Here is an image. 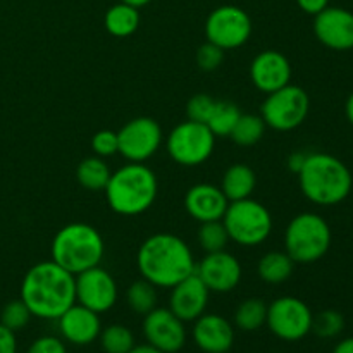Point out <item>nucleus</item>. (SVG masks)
Returning <instances> with one entry per match:
<instances>
[{
    "label": "nucleus",
    "instance_id": "obj_1",
    "mask_svg": "<svg viewBox=\"0 0 353 353\" xmlns=\"http://www.w3.org/2000/svg\"><path fill=\"white\" fill-rule=\"evenodd\" d=\"M21 300L33 317L57 321L76 303V276L52 259L38 262L24 274Z\"/></svg>",
    "mask_w": 353,
    "mask_h": 353
},
{
    "label": "nucleus",
    "instance_id": "obj_2",
    "mask_svg": "<svg viewBox=\"0 0 353 353\" xmlns=\"http://www.w3.org/2000/svg\"><path fill=\"white\" fill-rule=\"evenodd\" d=\"M137 265L141 278L155 288L171 290L195 272L196 262L183 238L172 233H155L138 248Z\"/></svg>",
    "mask_w": 353,
    "mask_h": 353
},
{
    "label": "nucleus",
    "instance_id": "obj_3",
    "mask_svg": "<svg viewBox=\"0 0 353 353\" xmlns=\"http://www.w3.org/2000/svg\"><path fill=\"white\" fill-rule=\"evenodd\" d=\"M299 185L307 200L321 207H333L348 199L353 186L350 169L331 154H307L300 169Z\"/></svg>",
    "mask_w": 353,
    "mask_h": 353
},
{
    "label": "nucleus",
    "instance_id": "obj_4",
    "mask_svg": "<svg viewBox=\"0 0 353 353\" xmlns=\"http://www.w3.org/2000/svg\"><path fill=\"white\" fill-rule=\"evenodd\" d=\"M105 199L119 216L134 217L147 212L157 199V176L148 165L130 162L110 174L105 186Z\"/></svg>",
    "mask_w": 353,
    "mask_h": 353
},
{
    "label": "nucleus",
    "instance_id": "obj_5",
    "mask_svg": "<svg viewBox=\"0 0 353 353\" xmlns=\"http://www.w3.org/2000/svg\"><path fill=\"white\" fill-rule=\"evenodd\" d=\"M50 254L52 261L76 276L100 265L105 243L97 228L86 223H71L55 233Z\"/></svg>",
    "mask_w": 353,
    "mask_h": 353
},
{
    "label": "nucleus",
    "instance_id": "obj_6",
    "mask_svg": "<svg viewBox=\"0 0 353 353\" xmlns=\"http://www.w3.org/2000/svg\"><path fill=\"white\" fill-rule=\"evenodd\" d=\"M331 247V228L324 217L302 212L290 221L285 231V252L295 264H314Z\"/></svg>",
    "mask_w": 353,
    "mask_h": 353
},
{
    "label": "nucleus",
    "instance_id": "obj_7",
    "mask_svg": "<svg viewBox=\"0 0 353 353\" xmlns=\"http://www.w3.org/2000/svg\"><path fill=\"white\" fill-rule=\"evenodd\" d=\"M221 221L226 228L230 241L241 247H257L264 243L274 226L268 207L254 199L230 202Z\"/></svg>",
    "mask_w": 353,
    "mask_h": 353
},
{
    "label": "nucleus",
    "instance_id": "obj_8",
    "mask_svg": "<svg viewBox=\"0 0 353 353\" xmlns=\"http://www.w3.org/2000/svg\"><path fill=\"white\" fill-rule=\"evenodd\" d=\"M216 147V137L207 124L183 121L165 138V150L176 164L196 168L207 162Z\"/></svg>",
    "mask_w": 353,
    "mask_h": 353
},
{
    "label": "nucleus",
    "instance_id": "obj_9",
    "mask_svg": "<svg viewBox=\"0 0 353 353\" xmlns=\"http://www.w3.org/2000/svg\"><path fill=\"white\" fill-rule=\"evenodd\" d=\"M310 99L303 88L286 85L269 93L261 107V117L265 126L276 131H292L302 126L309 116Z\"/></svg>",
    "mask_w": 353,
    "mask_h": 353
},
{
    "label": "nucleus",
    "instance_id": "obj_10",
    "mask_svg": "<svg viewBox=\"0 0 353 353\" xmlns=\"http://www.w3.org/2000/svg\"><path fill=\"white\" fill-rule=\"evenodd\" d=\"M314 314L303 300L296 296H279L268 305L265 326L283 341H300L312 331Z\"/></svg>",
    "mask_w": 353,
    "mask_h": 353
},
{
    "label": "nucleus",
    "instance_id": "obj_11",
    "mask_svg": "<svg viewBox=\"0 0 353 353\" xmlns=\"http://www.w3.org/2000/svg\"><path fill=\"white\" fill-rule=\"evenodd\" d=\"M252 19L241 7L221 6L205 21L207 41L223 50H234L250 40Z\"/></svg>",
    "mask_w": 353,
    "mask_h": 353
},
{
    "label": "nucleus",
    "instance_id": "obj_12",
    "mask_svg": "<svg viewBox=\"0 0 353 353\" xmlns=\"http://www.w3.org/2000/svg\"><path fill=\"white\" fill-rule=\"evenodd\" d=\"M117 140H119L117 154L130 162L143 164L161 148L162 130L157 121L152 117H134L117 131Z\"/></svg>",
    "mask_w": 353,
    "mask_h": 353
},
{
    "label": "nucleus",
    "instance_id": "obj_13",
    "mask_svg": "<svg viewBox=\"0 0 353 353\" xmlns=\"http://www.w3.org/2000/svg\"><path fill=\"white\" fill-rule=\"evenodd\" d=\"M117 302V283L110 272L100 265L76 274V303L103 314Z\"/></svg>",
    "mask_w": 353,
    "mask_h": 353
},
{
    "label": "nucleus",
    "instance_id": "obj_14",
    "mask_svg": "<svg viewBox=\"0 0 353 353\" xmlns=\"http://www.w3.org/2000/svg\"><path fill=\"white\" fill-rule=\"evenodd\" d=\"M143 336L148 345L164 353H178L186 343V327L169 309L155 307L143 319Z\"/></svg>",
    "mask_w": 353,
    "mask_h": 353
},
{
    "label": "nucleus",
    "instance_id": "obj_15",
    "mask_svg": "<svg viewBox=\"0 0 353 353\" xmlns=\"http://www.w3.org/2000/svg\"><path fill=\"white\" fill-rule=\"evenodd\" d=\"M196 276L214 293L233 292L241 281V264L226 250L210 252L196 264Z\"/></svg>",
    "mask_w": 353,
    "mask_h": 353
},
{
    "label": "nucleus",
    "instance_id": "obj_16",
    "mask_svg": "<svg viewBox=\"0 0 353 353\" xmlns=\"http://www.w3.org/2000/svg\"><path fill=\"white\" fill-rule=\"evenodd\" d=\"M314 34L324 47L336 52L353 48V12L343 7H330L314 16Z\"/></svg>",
    "mask_w": 353,
    "mask_h": 353
},
{
    "label": "nucleus",
    "instance_id": "obj_17",
    "mask_svg": "<svg viewBox=\"0 0 353 353\" xmlns=\"http://www.w3.org/2000/svg\"><path fill=\"white\" fill-rule=\"evenodd\" d=\"M209 288L203 285L196 272H193L188 278L172 286L168 309L183 323H193L202 314H205L207 305H209Z\"/></svg>",
    "mask_w": 353,
    "mask_h": 353
},
{
    "label": "nucleus",
    "instance_id": "obj_18",
    "mask_svg": "<svg viewBox=\"0 0 353 353\" xmlns=\"http://www.w3.org/2000/svg\"><path fill=\"white\" fill-rule=\"evenodd\" d=\"M250 79L259 92L269 93L290 85L292 64L285 54L278 50H264L255 55L250 64Z\"/></svg>",
    "mask_w": 353,
    "mask_h": 353
},
{
    "label": "nucleus",
    "instance_id": "obj_19",
    "mask_svg": "<svg viewBox=\"0 0 353 353\" xmlns=\"http://www.w3.org/2000/svg\"><path fill=\"white\" fill-rule=\"evenodd\" d=\"M59 331H61L62 340L76 347H85L99 340L102 323H100V314L86 309V307L74 303L69 307L64 314L57 319Z\"/></svg>",
    "mask_w": 353,
    "mask_h": 353
},
{
    "label": "nucleus",
    "instance_id": "obj_20",
    "mask_svg": "<svg viewBox=\"0 0 353 353\" xmlns=\"http://www.w3.org/2000/svg\"><path fill=\"white\" fill-rule=\"evenodd\" d=\"M192 336L203 353H228L234 343V327L217 314H202L193 321Z\"/></svg>",
    "mask_w": 353,
    "mask_h": 353
},
{
    "label": "nucleus",
    "instance_id": "obj_21",
    "mask_svg": "<svg viewBox=\"0 0 353 353\" xmlns=\"http://www.w3.org/2000/svg\"><path fill=\"white\" fill-rule=\"evenodd\" d=\"M230 200L223 190L210 183H199L192 186L185 195V209L199 223L221 221L226 212Z\"/></svg>",
    "mask_w": 353,
    "mask_h": 353
},
{
    "label": "nucleus",
    "instance_id": "obj_22",
    "mask_svg": "<svg viewBox=\"0 0 353 353\" xmlns=\"http://www.w3.org/2000/svg\"><path fill=\"white\" fill-rule=\"evenodd\" d=\"M257 186V176L247 164H233L226 169L221 183V190L230 202L250 199Z\"/></svg>",
    "mask_w": 353,
    "mask_h": 353
},
{
    "label": "nucleus",
    "instance_id": "obj_23",
    "mask_svg": "<svg viewBox=\"0 0 353 353\" xmlns=\"http://www.w3.org/2000/svg\"><path fill=\"white\" fill-rule=\"evenodd\" d=\"M107 33L116 38H128L140 26V10L133 6L119 2L110 7L103 17Z\"/></svg>",
    "mask_w": 353,
    "mask_h": 353
},
{
    "label": "nucleus",
    "instance_id": "obj_24",
    "mask_svg": "<svg viewBox=\"0 0 353 353\" xmlns=\"http://www.w3.org/2000/svg\"><path fill=\"white\" fill-rule=\"evenodd\" d=\"M295 262L292 261L286 252H268L262 255L257 264L259 278L268 285H281L286 279L292 278Z\"/></svg>",
    "mask_w": 353,
    "mask_h": 353
},
{
    "label": "nucleus",
    "instance_id": "obj_25",
    "mask_svg": "<svg viewBox=\"0 0 353 353\" xmlns=\"http://www.w3.org/2000/svg\"><path fill=\"white\" fill-rule=\"evenodd\" d=\"M110 174H112V171L107 165V162L97 155L83 159L76 169V179L88 192H103L107 183H109Z\"/></svg>",
    "mask_w": 353,
    "mask_h": 353
},
{
    "label": "nucleus",
    "instance_id": "obj_26",
    "mask_svg": "<svg viewBox=\"0 0 353 353\" xmlns=\"http://www.w3.org/2000/svg\"><path fill=\"white\" fill-rule=\"evenodd\" d=\"M265 130H268V126H265L264 119L261 116H257V114H241L238 123L234 124L233 131H231L230 138L238 147L248 148L257 145L264 138Z\"/></svg>",
    "mask_w": 353,
    "mask_h": 353
},
{
    "label": "nucleus",
    "instance_id": "obj_27",
    "mask_svg": "<svg viewBox=\"0 0 353 353\" xmlns=\"http://www.w3.org/2000/svg\"><path fill=\"white\" fill-rule=\"evenodd\" d=\"M268 319V305L261 299H247L234 310V326L241 331L261 330Z\"/></svg>",
    "mask_w": 353,
    "mask_h": 353
},
{
    "label": "nucleus",
    "instance_id": "obj_28",
    "mask_svg": "<svg viewBox=\"0 0 353 353\" xmlns=\"http://www.w3.org/2000/svg\"><path fill=\"white\" fill-rule=\"evenodd\" d=\"M240 116L241 110L238 109L236 103L228 102V100H216V105H214L212 114L207 121V126L216 138H226L231 134Z\"/></svg>",
    "mask_w": 353,
    "mask_h": 353
},
{
    "label": "nucleus",
    "instance_id": "obj_29",
    "mask_svg": "<svg viewBox=\"0 0 353 353\" xmlns=\"http://www.w3.org/2000/svg\"><path fill=\"white\" fill-rule=\"evenodd\" d=\"M126 303L134 314L147 316L157 307V288L147 279H138L131 283L126 292Z\"/></svg>",
    "mask_w": 353,
    "mask_h": 353
},
{
    "label": "nucleus",
    "instance_id": "obj_30",
    "mask_svg": "<svg viewBox=\"0 0 353 353\" xmlns=\"http://www.w3.org/2000/svg\"><path fill=\"white\" fill-rule=\"evenodd\" d=\"M100 347L105 353H130L134 347V334L123 324H110L100 331Z\"/></svg>",
    "mask_w": 353,
    "mask_h": 353
},
{
    "label": "nucleus",
    "instance_id": "obj_31",
    "mask_svg": "<svg viewBox=\"0 0 353 353\" xmlns=\"http://www.w3.org/2000/svg\"><path fill=\"white\" fill-rule=\"evenodd\" d=\"M199 245L210 254V252L226 250L230 243V236L224 228L223 221H209V223H200L199 233H196Z\"/></svg>",
    "mask_w": 353,
    "mask_h": 353
},
{
    "label": "nucleus",
    "instance_id": "obj_32",
    "mask_svg": "<svg viewBox=\"0 0 353 353\" xmlns=\"http://www.w3.org/2000/svg\"><path fill=\"white\" fill-rule=\"evenodd\" d=\"M345 317L338 310H323L314 316L312 331L319 338H334L343 331Z\"/></svg>",
    "mask_w": 353,
    "mask_h": 353
},
{
    "label": "nucleus",
    "instance_id": "obj_33",
    "mask_svg": "<svg viewBox=\"0 0 353 353\" xmlns=\"http://www.w3.org/2000/svg\"><path fill=\"white\" fill-rule=\"evenodd\" d=\"M31 312L26 305H24L23 300H12V302L7 303L2 309L0 314V324H3L6 327H9L10 331L17 333V331L24 330V327L30 324Z\"/></svg>",
    "mask_w": 353,
    "mask_h": 353
},
{
    "label": "nucleus",
    "instance_id": "obj_34",
    "mask_svg": "<svg viewBox=\"0 0 353 353\" xmlns=\"http://www.w3.org/2000/svg\"><path fill=\"white\" fill-rule=\"evenodd\" d=\"M214 105H216V99H212L207 93H196L186 103V116H188L190 121L207 124Z\"/></svg>",
    "mask_w": 353,
    "mask_h": 353
},
{
    "label": "nucleus",
    "instance_id": "obj_35",
    "mask_svg": "<svg viewBox=\"0 0 353 353\" xmlns=\"http://www.w3.org/2000/svg\"><path fill=\"white\" fill-rule=\"evenodd\" d=\"M92 150L97 157H112L119 152V140L116 131L102 130L97 131L92 138Z\"/></svg>",
    "mask_w": 353,
    "mask_h": 353
},
{
    "label": "nucleus",
    "instance_id": "obj_36",
    "mask_svg": "<svg viewBox=\"0 0 353 353\" xmlns=\"http://www.w3.org/2000/svg\"><path fill=\"white\" fill-rule=\"evenodd\" d=\"M224 61V50L219 48L217 45L205 41L203 45H200L199 50H196V64L202 71H216L217 68H221Z\"/></svg>",
    "mask_w": 353,
    "mask_h": 353
},
{
    "label": "nucleus",
    "instance_id": "obj_37",
    "mask_svg": "<svg viewBox=\"0 0 353 353\" xmlns=\"http://www.w3.org/2000/svg\"><path fill=\"white\" fill-rule=\"evenodd\" d=\"M26 353H68L64 341L57 336L37 338Z\"/></svg>",
    "mask_w": 353,
    "mask_h": 353
},
{
    "label": "nucleus",
    "instance_id": "obj_38",
    "mask_svg": "<svg viewBox=\"0 0 353 353\" xmlns=\"http://www.w3.org/2000/svg\"><path fill=\"white\" fill-rule=\"evenodd\" d=\"M0 353H17L16 333L0 324Z\"/></svg>",
    "mask_w": 353,
    "mask_h": 353
},
{
    "label": "nucleus",
    "instance_id": "obj_39",
    "mask_svg": "<svg viewBox=\"0 0 353 353\" xmlns=\"http://www.w3.org/2000/svg\"><path fill=\"white\" fill-rule=\"evenodd\" d=\"M296 6L310 16H317L321 10L326 9L330 6V0H296Z\"/></svg>",
    "mask_w": 353,
    "mask_h": 353
},
{
    "label": "nucleus",
    "instance_id": "obj_40",
    "mask_svg": "<svg viewBox=\"0 0 353 353\" xmlns=\"http://www.w3.org/2000/svg\"><path fill=\"white\" fill-rule=\"evenodd\" d=\"M305 159H307V154H302V152H293V154L288 157V162H286L290 171L299 174L300 169H302L303 164H305Z\"/></svg>",
    "mask_w": 353,
    "mask_h": 353
},
{
    "label": "nucleus",
    "instance_id": "obj_41",
    "mask_svg": "<svg viewBox=\"0 0 353 353\" xmlns=\"http://www.w3.org/2000/svg\"><path fill=\"white\" fill-rule=\"evenodd\" d=\"M333 353H353V338H347V340L340 341L334 347Z\"/></svg>",
    "mask_w": 353,
    "mask_h": 353
},
{
    "label": "nucleus",
    "instance_id": "obj_42",
    "mask_svg": "<svg viewBox=\"0 0 353 353\" xmlns=\"http://www.w3.org/2000/svg\"><path fill=\"white\" fill-rule=\"evenodd\" d=\"M130 353H164V352L157 350V348L152 347V345L145 343V345H134V347L131 348Z\"/></svg>",
    "mask_w": 353,
    "mask_h": 353
},
{
    "label": "nucleus",
    "instance_id": "obj_43",
    "mask_svg": "<svg viewBox=\"0 0 353 353\" xmlns=\"http://www.w3.org/2000/svg\"><path fill=\"white\" fill-rule=\"evenodd\" d=\"M345 114H347L348 123L353 126V93H350V97H348L347 105H345Z\"/></svg>",
    "mask_w": 353,
    "mask_h": 353
},
{
    "label": "nucleus",
    "instance_id": "obj_44",
    "mask_svg": "<svg viewBox=\"0 0 353 353\" xmlns=\"http://www.w3.org/2000/svg\"><path fill=\"white\" fill-rule=\"evenodd\" d=\"M119 2L128 3V6H133V7H137V9H141V7L148 6L152 0H119Z\"/></svg>",
    "mask_w": 353,
    "mask_h": 353
},
{
    "label": "nucleus",
    "instance_id": "obj_45",
    "mask_svg": "<svg viewBox=\"0 0 353 353\" xmlns=\"http://www.w3.org/2000/svg\"><path fill=\"white\" fill-rule=\"evenodd\" d=\"M228 353H230V352H228Z\"/></svg>",
    "mask_w": 353,
    "mask_h": 353
}]
</instances>
